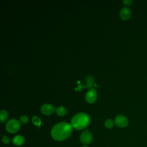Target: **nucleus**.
<instances>
[{"mask_svg":"<svg viewBox=\"0 0 147 147\" xmlns=\"http://www.w3.org/2000/svg\"><path fill=\"white\" fill-rule=\"evenodd\" d=\"M82 147H88V146H87V145H83V146H82Z\"/></svg>","mask_w":147,"mask_h":147,"instance_id":"18","label":"nucleus"},{"mask_svg":"<svg viewBox=\"0 0 147 147\" xmlns=\"http://www.w3.org/2000/svg\"><path fill=\"white\" fill-rule=\"evenodd\" d=\"M90 122L89 115L85 113H79L75 114L71 119V125L76 130H82L88 126Z\"/></svg>","mask_w":147,"mask_h":147,"instance_id":"2","label":"nucleus"},{"mask_svg":"<svg viewBox=\"0 0 147 147\" xmlns=\"http://www.w3.org/2000/svg\"><path fill=\"white\" fill-rule=\"evenodd\" d=\"M55 111L59 116H64L67 113V109L64 106H59L56 108Z\"/></svg>","mask_w":147,"mask_h":147,"instance_id":"12","label":"nucleus"},{"mask_svg":"<svg viewBox=\"0 0 147 147\" xmlns=\"http://www.w3.org/2000/svg\"><path fill=\"white\" fill-rule=\"evenodd\" d=\"M21 126L20 122L16 119H10L6 124V129L10 133H15L17 132Z\"/></svg>","mask_w":147,"mask_h":147,"instance_id":"3","label":"nucleus"},{"mask_svg":"<svg viewBox=\"0 0 147 147\" xmlns=\"http://www.w3.org/2000/svg\"><path fill=\"white\" fill-rule=\"evenodd\" d=\"M40 111L44 115H49L53 114L56 110L53 105L49 103H45L41 106Z\"/></svg>","mask_w":147,"mask_h":147,"instance_id":"7","label":"nucleus"},{"mask_svg":"<svg viewBox=\"0 0 147 147\" xmlns=\"http://www.w3.org/2000/svg\"><path fill=\"white\" fill-rule=\"evenodd\" d=\"M131 16V10L127 7H122L119 11L120 18L122 20H129Z\"/></svg>","mask_w":147,"mask_h":147,"instance_id":"8","label":"nucleus"},{"mask_svg":"<svg viewBox=\"0 0 147 147\" xmlns=\"http://www.w3.org/2000/svg\"><path fill=\"white\" fill-rule=\"evenodd\" d=\"M85 99L89 103H94L97 99V92L95 88H91L86 94Z\"/></svg>","mask_w":147,"mask_h":147,"instance_id":"6","label":"nucleus"},{"mask_svg":"<svg viewBox=\"0 0 147 147\" xmlns=\"http://www.w3.org/2000/svg\"><path fill=\"white\" fill-rule=\"evenodd\" d=\"M115 124L119 127L124 128L127 126L129 124L128 119L124 115L119 114L115 117L114 119Z\"/></svg>","mask_w":147,"mask_h":147,"instance_id":"4","label":"nucleus"},{"mask_svg":"<svg viewBox=\"0 0 147 147\" xmlns=\"http://www.w3.org/2000/svg\"><path fill=\"white\" fill-rule=\"evenodd\" d=\"M115 124V122L114 121H113L112 119H108L107 120L105 121V123H104V125L106 127L108 128V129H111L112 128L114 125Z\"/></svg>","mask_w":147,"mask_h":147,"instance_id":"13","label":"nucleus"},{"mask_svg":"<svg viewBox=\"0 0 147 147\" xmlns=\"http://www.w3.org/2000/svg\"><path fill=\"white\" fill-rule=\"evenodd\" d=\"M86 82L87 84V87L88 89L90 90L92 88V87L94 86V79L93 76L91 75L87 76L86 79Z\"/></svg>","mask_w":147,"mask_h":147,"instance_id":"10","label":"nucleus"},{"mask_svg":"<svg viewBox=\"0 0 147 147\" xmlns=\"http://www.w3.org/2000/svg\"><path fill=\"white\" fill-rule=\"evenodd\" d=\"M8 113L5 110H2L0 112V121L2 123H4L8 118Z\"/></svg>","mask_w":147,"mask_h":147,"instance_id":"11","label":"nucleus"},{"mask_svg":"<svg viewBox=\"0 0 147 147\" xmlns=\"http://www.w3.org/2000/svg\"><path fill=\"white\" fill-rule=\"evenodd\" d=\"M32 121L34 125L37 126H39L41 125V119H40L38 117L36 116V115H34V116H33V117H32Z\"/></svg>","mask_w":147,"mask_h":147,"instance_id":"14","label":"nucleus"},{"mask_svg":"<svg viewBox=\"0 0 147 147\" xmlns=\"http://www.w3.org/2000/svg\"><path fill=\"white\" fill-rule=\"evenodd\" d=\"M2 141L5 144H8L10 142V140L7 136H3L2 137Z\"/></svg>","mask_w":147,"mask_h":147,"instance_id":"16","label":"nucleus"},{"mask_svg":"<svg viewBox=\"0 0 147 147\" xmlns=\"http://www.w3.org/2000/svg\"><path fill=\"white\" fill-rule=\"evenodd\" d=\"M20 122H21L22 123H23V124H26V123L28 122L29 118H28V117L26 115H22V116L20 117Z\"/></svg>","mask_w":147,"mask_h":147,"instance_id":"15","label":"nucleus"},{"mask_svg":"<svg viewBox=\"0 0 147 147\" xmlns=\"http://www.w3.org/2000/svg\"><path fill=\"white\" fill-rule=\"evenodd\" d=\"M25 139L23 136L21 135H17L13 138V142L16 146H21L24 144Z\"/></svg>","mask_w":147,"mask_h":147,"instance_id":"9","label":"nucleus"},{"mask_svg":"<svg viewBox=\"0 0 147 147\" xmlns=\"http://www.w3.org/2000/svg\"><path fill=\"white\" fill-rule=\"evenodd\" d=\"M72 131V127L71 123L67 122H61L53 126L51 134L55 140L61 141L69 137Z\"/></svg>","mask_w":147,"mask_h":147,"instance_id":"1","label":"nucleus"},{"mask_svg":"<svg viewBox=\"0 0 147 147\" xmlns=\"http://www.w3.org/2000/svg\"><path fill=\"white\" fill-rule=\"evenodd\" d=\"M122 2L124 5H126V6H130L133 2V1L131 0H123L122 1Z\"/></svg>","mask_w":147,"mask_h":147,"instance_id":"17","label":"nucleus"},{"mask_svg":"<svg viewBox=\"0 0 147 147\" xmlns=\"http://www.w3.org/2000/svg\"><path fill=\"white\" fill-rule=\"evenodd\" d=\"M80 140L82 144L87 145L92 140V135L88 130H84L80 136Z\"/></svg>","mask_w":147,"mask_h":147,"instance_id":"5","label":"nucleus"}]
</instances>
